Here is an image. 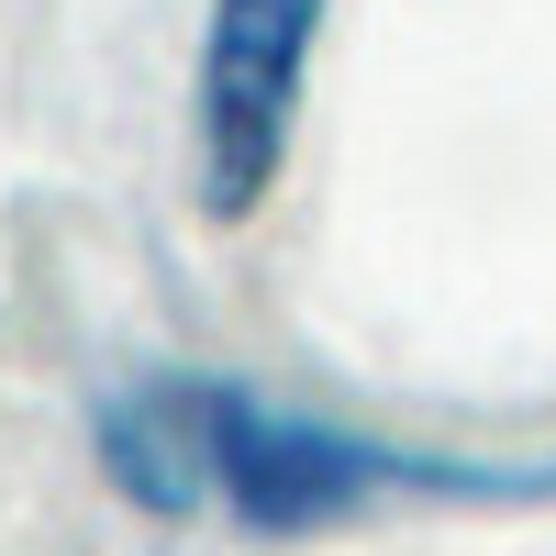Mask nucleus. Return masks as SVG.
I'll return each mask as SVG.
<instances>
[{"label":"nucleus","instance_id":"f257e3e1","mask_svg":"<svg viewBox=\"0 0 556 556\" xmlns=\"http://www.w3.org/2000/svg\"><path fill=\"white\" fill-rule=\"evenodd\" d=\"M101 468L146 513H235L245 534H323L390 501H545L556 468L379 445L356 424L256 401L235 379H134L101 401Z\"/></svg>","mask_w":556,"mask_h":556},{"label":"nucleus","instance_id":"f03ea898","mask_svg":"<svg viewBox=\"0 0 556 556\" xmlns=\"http://www.w3.org/2000/svg\"><path fill=\"white\" fill-rule=\"evenodd\" d=\"M323 12L334 0H212L201 78H190V146H201V212L212 223H245L278 190Z\"/></svg>","mask_w":556,"mask_h":556}]
</instances>
